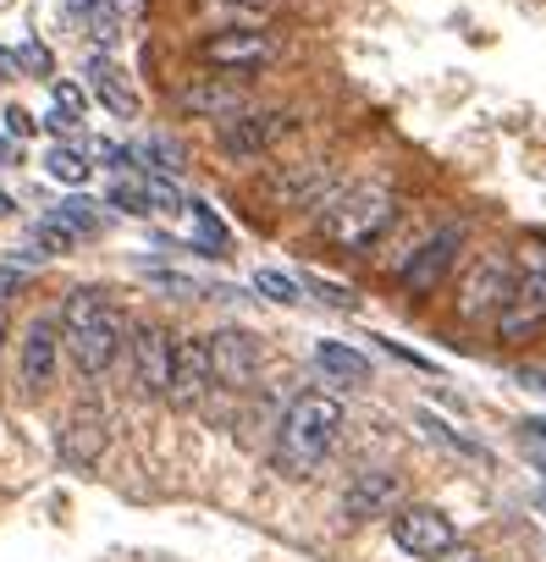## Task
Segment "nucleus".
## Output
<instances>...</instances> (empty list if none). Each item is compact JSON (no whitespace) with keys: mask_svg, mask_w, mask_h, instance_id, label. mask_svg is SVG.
Segmentation results:
<instances>
[{"mask_svg":"<svg viewBox=\"0 0 546 562\" xmlns=\"http://www.w3.org/2000/svg\"><path fill=\"white\" fill-rule=\"evenodd\" d=\"M133 381L144 397H166L171 392V353L177 342L160 331V326H133Z\"/></svg>","mask_w":546,"mask_h":562,"instance_id":"nucleus-15","label":"nucleus"},{"mask_svg":"<svg viewBox=\"0 0 546 562\" xmlns=\"http://www.w3.org/2000/svg\"><path fill=\"white\" fill-rule=\"evenodd\" d=\"M398 215H403V204H398V193H392L387 182H354V188H343V193L321 210V226H326V237H332L337 248L370 254V248L398 226Z\"/></svg>","mask_w":546,"mask_h":562,"instance_id":"nucleus-3","label":"nucleus"},{"mask_svg":"<svg viewBox=\"0 0 546 562\" xmlns=\"http://www.w3.org/2000/svg\"><path fill=\"white\" fill-rule=\"evenodd\" d=\"M105 204H111V210H127V215H155L144 177H116V182H111V193H105Z\"/></svg>","mask_w":546,"mask_h":562,"instance_id":"nucleus-27","label":"nucleus"},{"mask_svg":"<svg viewBox=\"0 0 546 562\" xmlns=\"http://www.w3.org/2000/svg\"><path fill=\"white\" fill-rule=\"evenodd\" d=\"M149 288L177 293V299H232L226 288H210V281H199V276H171V270H149Z\"/></svg>","mask_w":546,"mask_h":562,"instance_id":"nucleus-26","label":"nucleus"},{"mask_svg":"<svg viewBox=\"0 0 546 562\" xmlns=\"http://www.w3.org/2000/svg\"><path fill=\"white\" fill-rule=\"evenodd\" d=\"M315 364L337 381V386H365L370 381V359L348 342H315Z\"/></svg>","mask_w":546,"mask_h":562,"instance_id":"nucleus-19","label":"nucleus"},{"mask_svg":"<svg viewBox=\"0 0 546 562\" xmlns=\"http://www.w3.org/2000/svg\"><path fill=\"white\" fill-rule=\"evenodd\" d=\"M89 89H94V100H100L111 116H122V122H133V116H138V94L127 89V72H122V67H111L105 56H94V61H89Z\"/></svg>","mask_w":546,"mask_h":562,"instance_id":"nucleus-18","label":"nucleus"},{"mask_svg":"<svg viewBox=\"0 0 546 562\" xmlns=\"http://www.w3.org/2000/svg\"><path fill=\"white\" fill-rule=\"evenodd\" d=\"M105 7H111L116 18H138V7H144V0H105Z\"/></svg>","mask_w":546,"mask_h":562,"instance_id":"nucleus-38","label":"nucleus"},{"mask_svg":"<svg viewBox=\"0 0 546 562\" xmlns=\"http://www.w3.org/2000/svg\"><path fill=\"white\" fill-rule=\"evenodd\" d=\"M513 381H519L524 392H541V397H546V364H519Z\"/></svg>","mask_w":546,"mask_h":562,"instance_id":"nucleus-34","label":"nucleus"},{"mask_svg":"<svg viewBox=\"0 0 546 562\" xmlns=\"http://www.w3.org/2000/svg\"><path fill=\"white\" fill-rule=\"evenodd\" d=\"M23 288H29V265H23V259L0 265V304H7L12 293H23Z\"/></svg>","mask_w":546,"mask_h":562,"instance_id":"nucleus-31","label":"nucleus"},{"mask_svg":"<svg viewBox=\"0 0 546 562\" xmlns=\"http://www.w3.org/2000/svg\"><path fill=\"white\" fill-rule=\"evenodd\" d=\"M18 72H23V61H18L12 50H0V83H12Z\"/></svg>","mask_w":546,"mask_h":562,"instance_id":"nucleus-36","label":"nucleus"},{"mask_svg":"<svg viewBox=\"0 0 546 562\" xmlns=\"http://www.w3.org/2000/svg\"><path fill=\"white\" fill-rule=\"evenodd\" d=\"M535 331H546V243H519L513 254V299L497 315V337L502 342H530Z\"/></svg>","mask_w":546,"mask_h":562,"instance_id":"nucleus-4","label":"nucleus"},{"mask_svg":"<svg viewBox=\"0 0 546 562\" xmlns=\"http://www.w3.org/2000/svg\"><path fill=\"white\" fill-rule=\"evenodd\" d=\"M293 127H299V122H293L288 111H237V116L215 122V149H221L226 160H254V155H265V149H277Z\"/></svg>","mask_w":546,"mask_h":562,"instance_id":"nucleus-8","label":"nucleus"},{"mask_svg":"<svg viewBox=\"0 0 546 562\" xmlns=\"http://www.w3.org/2000/svg\"><path fill=\"white\" fill-rule=\"evenodd\" d=\"M51 215H56V221H67L78 237H94V232L105 226V204H94V199H83V193H78V199H62Z\"/></svg>","mask_w":546,"mask_h":562,"instance_id":"nucleus-24","label":"nucleus"},{"mask_svg":"<svg viewBox=\"0 0 546 562\" xmlns=\"http://www.w3.org/2000/svg\"><path fill=\"white\" fill-rule=\"evenodd\" d=\"M304 288H310L321 304L343 310V315H354V310H359V293H354V288H343V281H332V276H321V270H310V276H304Z\"/></svg>","mask_w":546,"mask_h":562,"instance_id":"nucleus-28","label":"nucleus"},{"mask_svg":"<svg viewBox=\"0 0 546 562\" xmlns=\"http://www.w3.org/2000/svg\"><path fill=\"white\" fill-rule=\"evenodd\" d=\"M458 254H464V221H442V226H431L425 243H420V248L409 254V265L398 270V288H403L409 299H431L442 281L453 276Z\"/></svg>","mask_w":546,"mask_h":562,"instance_id":"nucleus-6","label":"nucleus"},{"mask_svg":"<svg viewBox=\"0 0 546 562\" xmlns=\"http://www.w3.org/2000/svg\"><path fill=\"white\" fill-rule=\"evenodd\" d=\"M45 171H51L56 182H67V188H83L94 166H89V155H83V149H73V144H56V149L45 155Z\"/></svg>","mask_w":546,"mask_h":562,"instance_id":"nucleus-23","label":"nucleus"},{"mask_svg":"<svg viewBox=\"0 0 546 562\" xmlns=\"http://www.w3.org/2000/svg\"><path fill=\"white\" fill-rule=\"evenodd\" d=\"M508 299H513V254H502V248L475 254L464 265V276H458V315L497 326V315L508 310Z\"/></svg>","mask_w":546,"mask_h":562,"instance_id":"nucleus-5","label":"nucleus"},{"mask_svg":"<svg viewBox=\"0 0 546 562\" xmlns=\"http://www.w3.org/2000/svg\"><path fill=\"white\" fill-rule=\"evenodd\" d=\"M34 243H40L45 254H67V248L78 243V232H73L67 221H56V215H45V221L34 226Z\"/></svg>","mask_w":546,"mask_h":562,"instance_id":"nucleus-29","label":"nucleus"},{"mask_svg":"<svg viewBox=\"0 0 546 562\" xmlns=\"http://www.w3.org/2000/svg\"><path fill=\"white\" fill-rule=\"evenodd\" d=\"M524 430H530V436H535V441H546V419H530V425H524Z\"/></svg>","mask_w":546,"mask_h":562,"instance_id":"nucleus-40","label":"nucleus"},{"mask_svg":"<svg viewBox=\"0 0 546 562\" xmlns=\"http://www.w3.org/2000/svg\"><path fill=\"white\" fill-rule=\"evenodd\" d=\"M12 210H18V204H12V199H7V193H0V215H12Z\"/></svg>","mask_w":546,"mask_h":562,"instance_id":"nucleus-41","label":"nucleus"},{"mask_svg":"<svg viewBox=\"0 0 546 562\" xmlns=\"http://www.w3.org/2000/svg\"><path fill=\"white\" fill-rule=\"evenodd\" d=\"M51 94H56V105H62V111H73V116H83V89H78V83H67V78H62V83H56Z\"/></svg>","mask_w":546,"mask_h":562,"instance_id":"nucleus-33","label":"nucleus"},{"mask_svg":"<svg viewBox=\"0 0 546 562\" xmlns=\"http://www.w3.org/2000/svg\"><path fill=\"white\" fill-rule=\"evenodd\" d=\"M78 122H83V116H73V111H62V105H56V111L45 116V127H51L56 138H67V133H78Z\"/></svg>","mask_w":546,"mask_h":562,"instance_id":"nucleus-35","label":"nucleus"},{"mask_svg":"<svg viewBox=\"0 0 546 562\" xmlns=\"http://www.w3.org/2000/svg\"><path fill=\"white\" fill-rule=\"evenodd\" d=\"M62 326L51 315H34L29 331H23V353H18V370H23V386L29 392H51L56 370H62Z\"/></svg>","mask_w":546,"mask_h":562,"instance_id":"nucleus-12","label":"nucleus"},{"mask_svg":"<svg viewBox=\"0 0 546 562\" xmlns=\"http://www.w3.org/2000/svg\"><path fill=\"white\" fill-rule=\"evenodd\" d=\"M105 419L94 414V408H78L67 425H62V436H56V452H62V463L67 469H94L100 463V452H105Z\"/></svg>","mask_w":546,"mask_h":562,"instance_id":"nucleus-17","label":"nucleus"},{"mask_svg":"<svg viewBox=\"0 0 546 562\" xmlns=\"http://www.w3.org/2000/svg\"><path fill=\"white\" fill-rule=\"evenodd\" d=\"M177 111L204 116V122H226V116L248 111V83H243V72H226V78H193L188 89H177Z\"/></svg>","mask_w":546,"mask_h":562,"instance_id":"nucleus-11","label":"nucleus"},{"mask_svg":"<svg viewBox=\"0 0 546 562\" xmlns=\"http://www.w3.org/2000/svg\"><path fill=\"white\" fill-rule=\"evenodd\" d=\"M254 293L265 304H304V276H288V270H254Z\"/></svg>","mask_w":546,"mask_h":562,"instance_id":"nucleus-22","label":"nucleus"},{"mask_svg":"<svg viewBox=\"0 0 546 562\" xmlns=\"http://www.w3.org/2000/svg\"><path fill=\"white\" fill-rule=\"evenodd\" d=\"M133 160H138L144 171H155V177H182V166H188L182 144H177V138H166V133L138 138V144H133Z\"/></svg>","mask_w":546,"mask_h":562,"instance_id":"nucleus-20","label":"nucleus"},{"mask_svg":"<svg viewBox=\"0 0 546 562\" xmlns=\"http://www.w3.org/2000/svg\"><path fill=\"white\" fill-rule=\"evenodd\" d=\"M530 458H535V469H546V452H535V447H530Z\"/></svg>","mask_w":546,"mask_h":562,"instance_id":"nucleus-42","label":"nucleus"},{"mask_svg":"<svg viewBox=\"0 0 546 562\" xmlns=\"http://www.w3.org/2000/svg\"><path fill=\"white\" fill-rule=\"evenodd\" d=\"M403 507V480L392 474V469H359L354 480H348V491H343V513L348 518H387V513H398Z\"/></svg>","mask_w":546,"mask_h":562,"instance_id":"nucleus-16","label":"nucleus"},{"mask_svg":"<svg viewBox=\"0 0 546 562\" xmlns=\"http://www.w3.org/2000/svg\"><path fill=\"white\" fill-rule=\"evenodd\" d=\"M254 7H259V0H254Z\"/></svg>","mask_w":546,"mask_h":562,"instance_id":"nucleus-44","label":"nucleus"},{"mask_svg":"<svg viewBox=\"0 0 546 562\" xmlns=\"http://www.w3.org/2000/svg\"><path fill=\"white\" fill-rule=\"evenodd\" d=\"M343 425H348V414H343L337 397H326V392L293 397V408L277 425V458L270 463H277L288 480H310L332 458V447L343 441Z\"/></svg>","mask_w":546,"mask_h":562,"instance_id":"nucleus-1","label":"nucleus"},{"mask_svg":"<svg viewBox=\"0 0 546 562\" xmlns=\"http://www.w3.org/2000/svg\"><path fill=\"white\" fill-rule=\"evenodd\" d=\"M188 215H193V237H199V248L221 259V254H226V243H232V232L221 226V215H215L204 199H193V204H188Z\"/></svg>","mask_w":546,"mask_h":562,"instance_id":"nucleus-25","label":"nucleus"},{"mask_svg":"<svg viewBox=\"0 0 546 562\" xmlns=\"http://www.w3.org/2000/svg\"><path fill=\"white\" fill-rule=\"evenodd\" d=\"M210 364H215V386H254L259 381V364H265V353H259V337H248V331H237V326H226V331H215L210 337Z\"/></svg>","mask_w":546,"mask_h":562,"instance_id":"nucleus-14","label":"nucleus"},{"mask_svg":"<svg viewBox=\"0 0 546 562\" xmlns=\"http://www.w3.org/2000/svg\"><path fill=\"white\" fill-rule=\"evenodd\" d=\"M0 342H7V310H0Z\"/></svg>","mask_w":546,"mask_h":562,"instance_id":"nucleus-43","label":"nucleus"},{"mask_svg":"<svg viewBox=\"0 0 546 562\" xmlns=\"http://www.w3.org/2000/svg\"><path fill=\"white\" fill-rule=\"evenodd\" d=\"M392 540L398 551H409L414 562H447L458 551V529L442 507H425V502H409L392 513Z\"/></svg>","mask_w":546,"mask_h":562,"instance_id":"nucleus-7","label":"nucleus"},{"mask_svg":"<svg viewBox=\"0 0 546 562\" xmlns=\"http://www.w3.org/2000/svg\"><path fill=\"white\" fill-rule=\"evenodd\" d=\"M215 392V364H210V337H182L171 353V392L166 403L177 408H199Z\"/></svg>","mask_w":546,"mask_h":562,"instance_id":"nucleus-10","label":"nucleus"},{"mask_svg":"<svg viewBox=\"0 0 546 562\" xmlns=\"http://www.w3.org/2000/svg\"><path fill=\"white\" fill-rule=\"evenodd\" d=\"M73 7V18H89V12H100V0H67Z\"/></svg>","mask_w":546,"mask_h":562,"instance_id":"nucleus-39","label":"nucleus"},{"mask_svg":"<svg viewBox=\"0 0 546 562\" xmlns=\"http://www.w3.org/2000/svg\"><path fill=\"white\" fill-rule=\"evenodd\" d=\"M414 425H420V430H425V436H431L436 447H447V452H458V458H475V463H486V458H491V452H486L480 441L458 436V430H453V425H442V419H436L431 408H420V414H414Z\"/></svg>","mask_w":546,"mask_h":562,"instance_id":"nucleus-21","label":"nucleus"},{"mask_svg":"<svg viewBox=\"0 0 546 562\" xmlns=\"http://www.w3.org/2000/svg\"><path fill=\"white\" fill-rule=\"evenodd\" d=\"M270 193H277L288 210H326L343 193V182H337V166L304 160V166H288L282 177H270Z\"/></svg>","mask_w":546,"mask_h":562,"instance_id":"nucleus-13","label":"nucleus"},{"mask_svg":"<svg viewBox=\"0 0 546 562\" xmlns=\"http://www.w3.org/2000/svg\"><path fill=\"white\" fill-rule=\"evenodd\" d=\"M18 144H23V138H12V133L0 138V160H7V166H12V160H23V149H18Z\"/></svg>","mask_w":546,"mask_h":562,"instance_id":"nucleus-37","label":"nucleus"},{"mask_svg":"<svg viewBox=\"0 0 546 562\" xmlns=\"http://www.w3.org/2000/svg\"><path fill=\"white\" fill-rule=\"evenodd\" d=\"M18 61H23V72H34V78H51V72H56V61H51V50H45L40 40H29V45L18 50Z\"/></svg>","mask_w":546,"mask_h":562,"instance_id":"nucleus-30","label":"nucleus"},{"mask_svg":"<svg viewBox=\"0 0 546 562\" xmlns=\"http://www.w3.org/2000/svg\"><path fill=\"white\" fill-rule=\"evenodd\" d=\"M199 61L215 67V72H265L270 61H277V40L259 34V29H221L199 45Z\"/></svg>","mask_w":546,"mask_h":562,"instance_id":"nucleus-9","label":"nucleus"},{"mask_svg":"<svg viewBox=\"0 0 546 562\" xmlns=\"http://www.w3.org/2000/svg\"><path fill=\"white\" fill-rule=\"evenodd\" d=\"M62 331H67V353L78 364V375L100 381L116 353H122V337H127V315L100 293V288H73L67 304H62Z\"/></svg>","mask_w":546,"mask_h":562,"instance_id":"nucleus-2","label":"nucleus"},{"mask_svg":"<svg viewBox=\"0 0 546 562\" xmlns=\"http://www.w3.org/2000/svg\"><path fill=\"white\" fill-rule=\"evenodd\" d=\"M0 122H7V133H12V138H34V127H40L23 105H7V116H0Z\"/></svg>","mask_w":546,"mask_h":562,"instance_id":"nucleus-32","label":"nucleus"}]
</instances>
